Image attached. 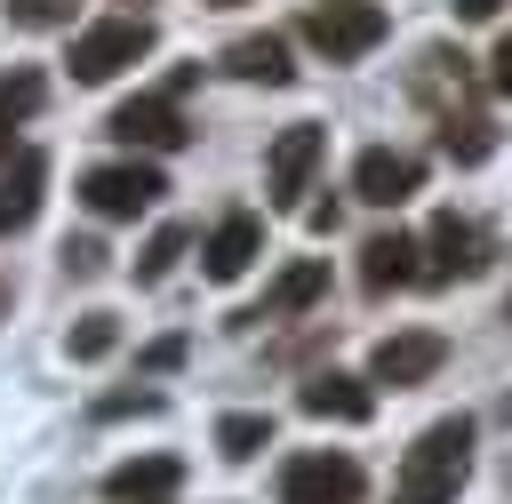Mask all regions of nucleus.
Listing matches in <instances>:
<instances>
[{"label":"nucleus","instance_id":"nucleus-1","mask_svg":"<svg viewBox=\"0 0 512 504\" xmlns=\"http://www.w3.org/2000/svg\"><path fill=\"white\" fill-rule=\"evenodd\" d=\"M464 472H472V416H440V424H424L416 448L400 456L392 504H456Z\"/></svg>","mask_w":512,"mask_h":504},{"label":"nucleus","instance_id":"nucleus-2","mask_svg":"<svg viewBox=\"0 0 512 504\" xmlns=\"http://www.w3.org/2000/svg\"><path fill=\"white\" fill-rule=\"evenodd\" d=\"M152 40H160L152 16H96L88 32H72V56H64V64H72L80 88H104V80H120L128 64H144Z\"/></svg>","mask_w":512,"mask_h":504},{"label":"nucleus","instance_id":"nucleus-3","mask_svg":"<svg viewBox=\"0 0 512 504\" xmlns=\"http://www.w3.org/2000/svg\"><path fill=\"white\" fill-rule=\"evenodd\" d=\"M472 272H488V232H480L472 216L440 208V216L424 224V240H416V280H424V288H448V280H472Z\"/></svg>","mask_w":512,"mask_h":504},{"label":"nucleus","instance_id":"nucleus-4","mask_svg":"<svg viewBox=\"0 0 512 504\" xmlns=\"http://www.w3.org/2000/svg\"><path fill=\"white\" fill-rule=\"evenodd\" d=\"M384 32H392V16H384L376 0H320V8L304 16V40H312L328 64H360Z\"/></svg>","mask_w":512,"mask_h":504},{"label":"nucleus","instance_id":"nucleus-5","mask_svg":"<svg viewBox=\"0 0 512 504\" xmlns=\"http://www.w3.org/2000/svg\"><path fill=\"white\" fill-rule=\"evenodd\" d=\"M360 464L344 448H304L280 464V504H360Z\"/></svg>","mask_w":512,"mask_h":504},{"label":"nucleus","instance_id":"nucleus-6","mask_svg":"<svg viewBox=\"0 0 512 504\" xmlns=\"http://www.w3.org/2000/svg\"><path fill=\"white\" fill-rule=\"evenodd\" d=\"M104 136L128 144V152H176V144H192V120H184V104L160 88V96H128V104H112Z\"/></svg>","mask_w":512,"mask_h":504},{"label":"nucleus","instance_id":"nucleus-7","mask_svg":"<svg viewBox=\"0 0 512 504\" xmlns=\"http://www.w3.org/2000/svg\"><path fill=\"white\" fill-rule=\"evenodd\" d=\"M160 192H168V176H160L152 160H104V168L80 176V200H88L96 216H112V224H120V216H144Z\"/></svg>","mask_w":512,"mask_h":504},{"label":"nucleus","instance_id":"nucleus-8","mask_svg":"<svg viewBox=\"0 0 512 504\" xmlns=\"http://www.w3.org/2000/svg\"><path fill=\"white\" fill-rule=\"evenodd\" d=\"M320 152H328V136H320L312 120H296V128L272 136V152H264V192H272V208H296V192H312Z\"/></svg>","mask_w":512,"mask_h":504},{"label":"nucleus","instance_id":"nucleus-9","mask_svg":"<svg viewBox=\"0 0 512 504\" xmlns=\"http://www.w3.org/2000/svg\"><path fill=\"white\" fill-rule=\"evenodd\" d=\"M416 184H424V160H416V152L368 144V152L352 160V200H368V208H400V200H416Z\"/></svg>","mask_w":512,"mask_h":504},{"label":"nucleus","instance_id":"nucleus-10","mask_svg":"<svg viewBox=\"0 0 512 504\" xmlns=\"http://www.w3.org/2000/svg\"><path fill=\"white\" fill-rule=\"evenodd\" d=\"M440 360H448V344H440L432 328H400V336H384V344L368 352V384H392V392H408V384L440 376Z\"/></svg>","mask_w":512,"mask_h":504},{"label":"nucleus","instance_id":"nucleus-11","mask_svg":"<svg viewBox=\"0 0 512 504\" xmlns=\"http://www.w3.org/2000/svg\"><path fill=\"white\" fill-rule=\"evenodd\" d=\"M296 408L320 416V424H368L376 416V384L368 376H344V368H320V376H304Z\"/></svg>","mask_w":512,"mask_h":504},{"label":"nucleus","instance_id":"nucleus-12","mask_svg":"<svg viewBox=\"0 0 512 504\" xmlns=\"http://www.w3.org/2000/svg\"><path fill=\"white\" fill-rule=\"evenodd\" d=\"M320 296H328V256H296V264L264 288V304H256V312H232V320H240V328H248V320H296V312L320 304Z\"/></svg>","mask_w":512,"mask_h":504},{"label":"nucleus","instance_id":"nucleus-13","mask_svg":"<svg viewBox=\"0 0 512 504\" xmlns=\"http://www.w3.org/2000/svg\"><path fill=\"white\" fill-rule=\"evenodd\" d=\"M176 488H184V464L176 456H128V464L104 472V496L112 504H168Z\"/></svg>","mask_w":512,"mask_h":504},{"label":"nucleus","instance_id":"nucleus-14","mask_svg":"<svg viewBox=\"0 0 512 504\" xmlns=\"http://www.w3.org/2000/svg\"><path fill=\"white\" fill-rule=\"evenodd\" d=\"M216 64H224L232 80H256V88H288V80H296V64H288V40H280V32H240Z\"/></svg>","mask_w":512,"mask_h":504},{"label":"nucleus","instance_id":"nucleus-15","mask_svg":"<svg viewBox=\"0 0 512 504\" xmlns=\"http://www.w3.org/2000/svg\"><path fill=\"white\" fill-rule=\"evenodd\" d=\"M40 192H48V152H8V176H0V240L40 216Z\"/></svg>","mask_w":512,"mask_h":504},{"label":"nucleus","instance_id":"nucleus-16","mask_svg":"<svg viewBox=\"0 0 512 504\" xmlns=\"http://www.w3.org/2000/svg\"><path fill=\"white\" fill-rule=\"evenodd\" d=\"M200 256H208V280H240V272L264 256V224L240 208V216H224V224L208 232V248H200Z\"/></svg>","mask_w":512,"mask_h":504},{"label":"nucleus","instance_id":"nucleus-17","mask_svg":"<svg viewBox=\"0 0 512 504\" xmlns=\"http://www.w3.org/2000/svg\"><path fill=\"white\" fill-rule=\"evenodd\" d=\"M416 280V240L408 232H376L368 248H360V288L368 296H392V288H408Z\"/></svg>","mask_w":512,"mask_h":504},{"label":"nucleus","instance_id":"nucleus-18","mask_svg":"<svg viewBox=\"0 0 512 504\" xmlns=\"http://www.w3.org/2000/svg\"><path fill=\"white\" fill-rule=\"evenodd\" d=\"M40 104H48V72H40V64H8V72H0V160H8V136H16Z\"/></svg>","mask_w":512,"mask_h":504},{"label":"nucleus","instance_id":"nucleus-19","mask_svg":"<svg viewBox=\"0 0 512 504\" xmlns=\"http://www.w3.org/2000/svg\"><path fill=\"white\" fill-rule=\"evenodd\" d=\"M440 152L456 160V168H480L488 152H496V128H488V112H440Z\"/></svg>","mask_w":512,"mask_h":504},{"label":"nucleus","instance_id":"nucleus-20","mask_svg":"<svg viewBox=\"0 0 512 504\" xmlns=\"http://www.w3.org/2000/svg\"><path fill=\"white\" fill-rule=\"evenodd\" d=\"M264 448H272V416H264V408L216 416V456H224V464H248V456H264Z\"/></svg>","mask_w":512,"mask_h":504},{"label":"nucleus","instance_id":"nucleus-21","mask_svg":"<svg viewBox=\"0 0 512 504\" xmlns=\"http://www.w3.org/2000/svg\"><path fill=\"white\" fill-rule=\"evenodd\" d=\"M184 240H192L184 224H160V232L136 248V280H144V288H152V280H168V272H176V256H184Z\"/></svg>","mask_w":512,"mask_h":504},{"label":"nucleus","instance_id":"nucleus-22","mask_svg":"<svg viewBox=\"0 0 512 504\" xmlns=\"http://www.w3.org/2000/svg\"><path fill=\"white\" fill-rule=\"evenodd\" d=\"M112 344H120V320H112V312H80V320H72V336H64V352H72V360H104Z\"/></svg>","mask_w":512,"mask_h":504},{"label":"nucleus","instance_id":"nucleus-23","mask_svg":"<svg viewBox=\"0 0 512 504\" xmlns=\"http://www.w3.org/2000/svg\"><path fill=\"white\" fill-rule=\"evenodd\" d=\"M160 408H168L160 392H104V400H96V416H104V424H112V416H160Z\"/></svg>","mask_w":512,"mask_h":504},{"label":"nucleus","instance_id":"nucleus-24","mask_svg":"<svg viewBox=\"0 0 512 504\" xmlns=\"http://www.w3.org/2000/svg\"><path fill=\"white\" fill-rule=\"evenodd\" d=\"M8 16L32 24V32H48V24H72V0H8Z\"/></svg>","mask_w":512,"mask_h":504},{"label":"nucleus","instance_id":"nucleus-25","mask_svg":"<svg viewBox=\"0 0 512 504\" xmlns=\"http://www.w3.org/2000/svg\"><path fill=\"white\" fill-rule=\"evenodd\" d=\"M64 272L72 280H96L104 272V240H64Z\"/></svg>","mask_w":512,"mask_h":504},{"label":"nucleus","instance_id":"nucleus-26","mask_svg":"<svg viewBox=\"0 0 512 504\" xmlns=\"http://www.w3.org/2000/svg\"><path fill=\"white\" fill-rule=\"evenodd\" d=\"M488 88H496V96H512V32H504V40H496V56H488Z\"/></svg>","mask_w":512,"mask_h":504},{"label":"nucleus","instance_id":"nucleus-27","mask_svg":"<svg viewBox=\"0 0 512 504\" xmlns=\"http://www.w3.org/2000/svg\"><path fill=\"white\" fill-rule=\"evenodd\" d=\"M176 360H184V336H160V344L144 352V368H176Z\"/></svg>","mask_w":512,"mask_h":504},{"label":"nucleus","instance_id":"nucleus-28","mask_svg":"<svg viewBox=\"0 0 512 504\" xmlns=\"http://www.w3.org/2000/svg\"><path fill=\"white\" fill-rule=\"evenodd\" d=\"M336 216H344L336 200H312V208H304V224H312V232H336Z\"/></svg>","mask_w":512,"mask_h":504},{"label":"nucleus","instance_id":"nucleus-29","mask_svg":"<svg viewBox=\"0 0 512 504\" xmlns=\"http://www.w3.org/2000/svg\"><path fill=\"white\" fill-rule=\"evenodd\" d=\"M456 16L464 24H488V16H504V0H456Z\"/></svg>","mask_w":512,"mask_h":504},{"label":"nucleus","instance_id":"nucleus-30","mask_svg":"<svg viewBox=\"0 0 512 504\" xmlns=\"http://www.w3.org/2000/svg\"><path fill=\"white\" fill-rule=\"evenodd\" d=\"M0 320H8V280H0Z\"/></svg>","mask_w":512,"mask_h":504},{"label":"nucleus","instance_id":"nucleus-31","mask_svg":"<svg viewBox=\"0 0 512 504\" xmlns=\"http://www.w3.org/2000/svg\"><path fill=\"white\" fill-rule=\"evenodd\" d=\"M200 8H240V0H200Z\"/></svg>","mask_w":512,"mask_h":504},{"label":"nucleus","instance_id":"nucleus-32","mask_svg":"<svg viewBox=\"0 0 512 504\" xmlns=\"http://www.w3.org/2000/svg\"><path fill=\"white\" fill-rule=\"evenodd\" d=\"M504 320H512V296H504Z\"/></svg>","mask_w":512,"mask_h":504}]
</instances>
